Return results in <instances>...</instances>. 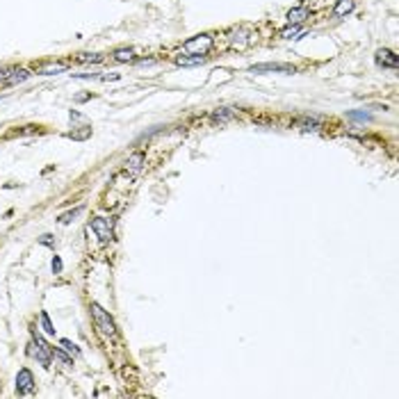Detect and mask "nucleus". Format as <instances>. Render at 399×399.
Instances as JSON below:
<instances>
[{
  "mask_svg": "<svg viewBox=\"0 0 399 399\" xmlns=\"http://www.w3.org/2000/svg\"><path fill=\"white\" fill-rule=\"evenodd\" d=\"M92 315H94V324H96V329L101 331V335H105V338H114L116 324H114V320H112V315L101 306V303H92Z\"/></svg>",
  "mask_w": 399,
  "mask_h": 399,
  "instance_id": "1",
  "label": "nucleus"
},
{
  "mask_svg": "<svg viewBox=\"0 0 399 399\" xmlns=\"http://www.w3.org/2000/svg\"><path fill=\"white\" fill-rule=\"evenodd\" d=\"M30 347H32L30 351H32V356L39 361V365H42L44 370H48V367H51L53 347H48V342L37 333V329H32V344H30Z\"/></svg>",
  "mask_w": 399,
  "mask_h": 399,
  "instance_id": "2",
  "label": "nucleus"
},
{
  "mask_svg": "<svg viewBox=\"0 0 399 399\" xmlns=\"http://www.w3.org/2000/svg\"><path fill=\"white\" fill-rule=\"evenodd\" d=\"M212 46H215V37L212 34H196V37L187 39L183 48L189 55H206V53H210Z\"/></svg>",
  "mask_w": 399,
  "mask_h": 399,
  "instance_id": "3",
  "label": "nucleus"
},
{
  "mask_svg": "<svg viewBox=\"0 0 399 399\" xmlns=\"http://www.w3.org/2000/svg\"><path fill=\"white\" fill-rule=\"evenodd\" d=\"M89 230H94L101 242H110L114 237V221L107 219V217H96L92 221V226H89Z\"/></svg>",
  "mask_w": 399,
  "mask_h": 399,
  "instance_id": "4",
  "label": "nucleus"
},
{
  "mask_svg": "<svg viewBox=\"0 0 399 399\" xmlns=\"http://www.w3.org/2000/svg\"><path fill=\"white\" fill-rule=\"evenodd\" d=\"M30 71L25 69H16V66H5V69H0V85H19L23 80L30 78Z\"/></svg>",
  "mask_w": 399,
  "mask_h": 399,
  "instance_id": "5",
  "label": "nucleus"
},
{
  "mask_svg": "<svg viewBox=\"0 0 399 399\" xmlns=\"http://www.w3.org/2000/svg\"><path fill=\"white\" fill-rule=\"evenodd\" d=\"M251 73H294V66L292 64H283V62H265V64H253Z\"/></svg>",
  "mask_w": 399,
  "mask_h": 399,
  "instance_id": "6",
  "label": "nucleus"
},
{
  "mask_svg": "<svg viewBox=\"0 0 399 399\" xmlns=\"http://www.w3.org/2000/svg\"><path fill=\"white\" fill-rule=\"evenodd\" d=\"M16 392H19V394L34 392V376H32V372H30L28 367L19 370V374H16Z\"/></svg>",
  "mask_w": 399,
  "mask_h": 399,
  "instance_id": "7",
  "label": "nucleus"
},
{
  "mask_svg": "<svg viewBox=\"0 0 399 399\" xmlns=\"http://www.w3.org/2000/svg\"><path fill=\"white\" fill-rule=\"evenodd\" d=\"M376 64L385 66V69H397L399 60H397V55H394L392 51H388V48H381V51L376 53Z\"/></svg>",
  "mask_w": 399,
  "mask_h": 399,
  "instance_id": "8",
  "label": "nucleus"
},
{
  "mask_svg": "<svg viewBox=\"0 0 399 399\" xmlns=\"http://www.w3.org/2000/svg\"><path fill=\"white\" fill-rule=\"evenodd\" d=\"M285 19H288L290 25H301L303 21L308 19V7H306V5L294 7V10H290L288 14H285Z\"/></svg>",
  "mask_w": 399,
  "mask_h": 399,
  "instance_id": "9",
  "label": "nucleus"
},
{
  "mask_svg": "<svg viewBox=\"0 0 399 399\" xmlns=\"http://www.w3.org/2000/svg\"><path fill=\"white\" fill-rule=\"evenodd\" d=\"M235 116H237V110H235V107H217L210 114V119L217 121V124H226V121L235 119Z\"/></svg>",
  "mask_w": 399,
  "mask_h": 399,
  "instance_id": "10",
  "label": "nucleus"
},
{
  "mask_svg": "<svg viewBox=\"0 0 399 399\" xmlns=\"http://www.w3.org/2000/svg\"><path fill=\"white\" fill-rule=\"evenodd\" d=\"M66 69H69L66 62H48V64L39 66L37 73H42V75H57V73H62V71H66Z\"/></svg>",
  "mask_w": 399,
  "mask_h": 399,
  "instance_id": "11",
  "label": "nucleus"
},
{
  "mask_svg": "<svg viewBox=\"0 0 399 399\" xmlns=\"http://www.w3.org/2000/svg\"><path fill=\"white\" fill-rule=\"evenodd\" d=\"M142 165H144V153L135 151L133 155L126 160V171H130V174H139V171H142Z\"/></svg>",
  "mask_w": 399,
  "mask_h": 399,
  "instance_id": "12",
  "label": "nucleus"
},
{
  "mask_svg": "<svg viewBox=\"0 0 399 399\" xmlns=\"http://www.w3.org/2000/svg\"><path fill=\"white\" fill-rule=\"evenodd\" d=\"M112 60L119 62V64H126V62H135L137 57H135L133 48H116V51L112 53Z\"/></svg>",
  "mask_w": 399,
  "mask_h": 399,
  "instance_id": "13",
  "label": "nucleus"
},
{
  "mask_svg": "<svg viewBox=\"0 0 399 399\" xmlns=\"http://www.w3.org/2000/svg\"><path fill=\"white\" fill-rule=\"evenodd\" d=\"M353 12V0H338L333 7V14L335 16H347Z\"/></svg>",
  "mask_w": 399,
  "mask_h": 399,
  "instance_id": "14",
  "label": "nucleus"
},
{
  "mask_svg": "<svg viewBox=\"0 0 399 399\" xmlns=\"http://www.w3.org/2000/svg\"><path fill=\"white\" fill-rule=\"evenodd\" d=\"M206 62V55H192V57H176V64L178 66H198Z\"/></svg>",
  "mask_w": 399,
  "mask_h": 399,
  "instance_id": "15",
  "label": "nucleus"
},
{
  "mask_svg": "<svg viewBox=\"0 0 399 399\" xmlns=\"http://www.w3.org/2000/svg\"><path fill=\"white\" fill-rule=\"evenodd\" d=\"M251 37H253V34L249 32V30H240L237 39H233V48H240V51H242V48H247L249 44H251Z\"/></svg>",
  "mask_w": 399,
  "mask_h": 399,
  "instance_id": "16",
  "label": "nucleus"
},
{
  "mask_svg": "<svg viewBox=\"0 0 399 399\" xmlns=\"http://www.w3.org/2000/svg\"><path fill=\"white\" fill-rule=\"evenodd\" d=\"M39 320H42V326H44V331H46L48 335H55V326H53V322H51V317H48L46 310H42Z\"/></svg>",
  "mask_w": 399,
  "mask_h": 399,
  "instance_id": "17",
  "label": "nucleus"
},
{
  "mask_svg": "<svg viewBox=\"0 0 399 399\" xmlns=\"http://www.w3.org/2000/svg\"><path fill=\"white\" fill-rule=\"evenodd\" d=\"M53 356H55L57 361H60L62 365H66V367H71V365H73V358H69L64 351H62V349H57V347L53 349Z\"/></svg>",
  "mask_w": 399,
  "mask_h": 399,
  "instance_id": "18",
  "label": "nucleus"
},
{
  "mask_svg": "<svg viewBox=\"0 0 399 399\" xmlns=\"http://www.w3.org/2000/svg\"><path fill=\"white\" fill-rule=\"evenodd\" d=\"M80 212H83V208H75V210H69V212H64V215H60V224H69V221H73L75 217L80 215Z\"/></svg>",
  "mask_w": 399,
  "mask_h": 399,
  "instance_id": "19",
  "label": "nucleus"
},
{
  "mask_svg": "<svg viewBox=\"0 0 399 399\" xmlns=\"http://www.w3.org/2000/svg\"><path fill=\"white\" fill-rule=\"evenodd\" d=\"M320 116H312V119H301V126H303V130H317L320 128Z\"/></svg>",
  "mask_w": 399,
  "mask_h": 399,
  "instance_id": "20",
  "label": "nucleus"
},
{
  "mask_svg": "<svg viewBox=\"0 0 399 399\" xmlns=\"http://www.w3.org/2000/svg\"><path fill=\"white\" fill-rule=\"evenodd\" d=\"M347 116H349V119H353V121H370L372 119V114H367V112H356V110L347 112Z\"/></svg>",
  "mask_w": 399,
  "mask_h": 399,
  "instance_id": "21",
  "label": "nucleus"
},
{
  "mask_svg": "<svg viewBox=\"0 0 399 399\" xmlns=\"http://www.w3.org/2000/svg\"><path fill=\"white\" fill-rule=\"evenodd\" d=\"M62 347H64L69 353H73V356H78V353H80L78 344H73V342H71V340H62Z\"/></svg>",
  "mask_w": 399,
  "mask_h": 399,
  "instance_id": "22",
  "label": "nucleus"
},
{
  "mask_svg": "<svg viewBox=\"0 0 399 399\" xmlns=\"http://www.w3.org/2000/svg\"><path fill=\"white\" fill-rule=\"evenodd\" d=\"M299 32H301V28H299V25H290V28H285L281 34H283L285 39H292L294 34H299Z\"/></svg>",
  "mask_w": 399,
  "mask_h": 399,
  "instance_id": "23",
  "label": "nucleus"
},
{
  "mask_svg": "<svg viewBox=\"0 0 399 399\" xmlns=\"http://www.w3.org/2000/svg\"><path fill=\"white\" fill-rule=\"evenodd\" d=\"M39 244H44V247H51V249H55V240H53V235H42L39 237Z\"/></svg>",
  "mask_w": 399,
  "mask_h": 399,
  "instance_id": "24",
  "label": "nucleus"
},
{
  "mask_svg": "<svg viewBox=\"0 0 399 399\" xmlns=\"http://www.w3.org/2000/svg\"><path fill=\"white\" fill-rule=\"evenodd\" d=\"M51 267H53V274H62V258L60 256H53Z\"/></svg>",
  "mask_w": 399,
  "mask_h": 399,
  "instance_id": "25",
  "label": "nucleus"
},
{
  "mask_svg": "<svg viewBox=\"0 0 399 399\" xmlns=\"http://www.w3.org/2000/svg\"><path fill=\"white\" fill-rule=\"evenodd\" d=\"M78 62H103V55H87L85 53V55L78 57Z\"/></svg>",
  "mask_w": 399,
  "mask_h": 399,
  "instance_id": "26",
  "label": "nucleus"
}]
</instances>
